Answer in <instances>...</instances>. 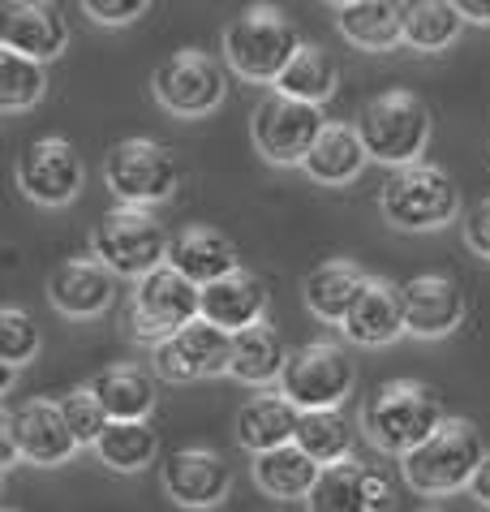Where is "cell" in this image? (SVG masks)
I'll return each instance as SVG.
<instances>
[{
  "mask_svg": "<svg viewBox=\"0 0 490 512\" xmlns=\"http://www.w3.org/2000/svg\"><path fill=\"white\" fill-rule=\"evenodd\" d=\"M340 35L362 52H387L405 44V0H357L340 9Z\"/></svg>",
  "mask_w": 490,
  "mask_h": 512,
  "instance_id": "24",
  "label": "cell"
},
{
  "mask_svg": "<svg viewBox=\"0 0 490 512\" xmlns=\"http://www.w3.org/2000/svg\"><path fill=\"white\" fill-rule=\"evenodd\" d=\"M405 293V327L422 340H439V336H452L460 323H465V293L452 276H439V272H426V276H413L409 284H400Z\"/></svg>",
  "mask_w": 490,
  "mask_h": 512,
  "instance_id": "17",
  "label": "cell"
},
{
  "mask_svg": "<svg viewBox=\"0 0 490 512\" xmlns=\"http://www.w3.org/2000/svg\"><path fill=\"white\" fill-rule=\"evenodd\" d=\"M366 482H370V500H374V512L392 504V482H387L383 469H374V465H370V478H366Z\"/></svg>",
  "mask_w": 490,
  "mask_h": 512,
  "instance_id": "39",
  "label": "cell"
},
{
  "mask_svg": "<svg viewBox=\"0 0 490 512\" xmlns=\"http://www.w3.org/2000/svg\"><path fill=\"white\" fill-rule=\"evenodd\" d=\"M233 469L215 448H177L164 461V491L181 508H215L228 500Z\"/></svg>",
  "mask_w": 490,
  "mask_h": 512,
  "instance_id": "16",
  "label": "cell"
},
{
  "mask_svg": "<svg viewBox=\"0 0 490 512\" xmlns=\"http://www.w3.org/2000/svg\"><path fill=\"white\" fill-rule=\"evenodd\" d=\"M13 375H18V366H9V362L0 366V392H9V388H13Z\"/></svg>",
  "mask_w": 490,
  "mask_h": 512,
  "instance_id": "42",
  "label": "cell"
},
{
  "mask_svg": "<svg viewBox=\"0 0 490 512\" xmlns=\"http://www.w3.org/2000/svg\"><path fill=\"white\" fill-rule=\"evenodd\" d=\"M486 461L482 431L469 418H448L422 448L400 457V474L417 495H452L469 491L478 465Z\"/></svg>",
  "mask_w": 490,
  "mask_h": 512,
  "instance_id": "2",
  "label": "cell"
},
{
  "mask_svg": "<svg viewBox=\"0 0 490 512\" xmlns=\"http://www.w3.org/2000/svg\"><path fill=\"white\" fill-rule=\"evenodd\" d=\"M0 44L31 61H52L69 48V18L56 0H5L0 9Z\"/></svg>",
  "mask_w": 490,
  "mask_h": 512,
  "instance_id": "15",
  "label": "cell"
},
{
  "mask_svg": "<svg viewBox=\"0 0 490 512\" xmlns=\"http://www.w3.org/2000/svg\"><path fill=\"white\" fill-rule=\"evenodd\" d=\"M370 465L362 461H336V465H323L319 482H314L306 508L310 512H374L370 500Z\"/></svg>",
  "mask_w": 490,
  "mask_h": 512,
  "instance_id": "28",
  "label": "cell"
},
{
  "mask_svg": "<svg viewBox=\"0 0 490 512\" xmlns=\"http://www.w3.org/2000/svg\"><path fill=\"white\" fill-rule=\"evenodd\" d=\"M151 0H82V9L91 13L95 22L104 26H125V22H138L147 13Z\"/></svg>",
  "mask_w": 490,
  "mask_h": 512,
  "instance_id": "37",
  "label": "cell"
},
{
  "mask_svg": "<svg viewBox=\"0 0 490 512\" xmlns=\"http://www.w3.org/2000/svg\"><path fill=\"white\" fill-rule=\"evenodd\" d=\"M82 181H86V168L69 138H56V134L35 138L31 147L18 155V186L31 203L65 207L78 198Z\"/></svg>",
  "mask_w": 490,
  "mask_h": 512,
  "instance_id": "13",
  "label": "cell"
},
{
  "mask_svg": "<svg viewBox=\"0 0 490 512\" xmlns=\"http://www.w3.org/2000/svg\"><path fill=\"white\" fill-rule=\"evenodd\" d=\"M95 452L117 474H142L155 461V452H160V435L147 422H112L104 439L95 444Z\"/></svg>",
  "mask_w": 490,
  "mask_h": 512,
  "instance_id": "33",
  "label": "cell"
},
{
  "mask_svg": "<svg viewBox=\"0 0 490 512\" xmlns=\"http://www.w3.org/2000/svg\"><path fill=\"white\" fill-rule=\"evenodd\" d=\"M383 216L405 233H430L443 229L448 220H456L460 194L456 181L435 164H405L387 177V186L379 194Z\"/></svg>",
  "mask_w": 490,
  "mask_h": 512,
  "instance_id": "6",
  "label": "cell"
},
{
  "mask_svg": "<svg viewBox=\"0 0 490 512\" xmlns=\"http://www.w3.org/2000/svg\"><path fill=\"white\" fill-rule=\"evenodd\" d=\"M168 263L177 267L185 280H194L198 289H207V284L241 272L237 246L224 233H215V229H185V233H177L172 237V250H168Z\"/></svg>",
  "mask_w": 490,
  "mask_h": 512,
  "instance_id": "21",
  "label": "cell"
},
{
  "mask_svg": "<svg viewBox=\"0 0 490 512\" xmlns=\"http://www.w3.org/2000/svg\"><path fill=\"white\" fill-rule=\"evenodd\" d=\"M35 353H39V332H35L31 315L18 306H5L0 310V358L9 366H22V362H31Z\"/></svg>",
  "mask_w": 490,
  "mask_h": 512,
  "instance_id": "36",
  "label": "cell"
},
{
  "mask_svg": "<svg viewBox=\"0 0 490 512\" xmlns=\"http://www.w3.org/2000/svg\"><path fill=\"white\" fill-rule=\"evenodd\" d=\"M465 13L452 0H405V44L417 52H443L456 44Z\"/></svg>",
  "mask_w": 490,
  "mask_h": 512,
  "instance_id": "31",
  "label": "cell"
},
{
  "mask_svg": "<svg viewBox=\"0 0 490 512\" xmlns=\"http://www.w3.org/2000/svg\"><path fill=\"white\" fill-rule=\"evenodd\" d=\"M172 241L164 233V224L151 216L147 207H117L99 220V229L91 233V254L108 267L112 276L142 280L155 267L168 263Z\"/></svg>",
  "mask_w": 490,
  "mask_h": 512,
  "instance_id": "5",
  "label": "cell"
},
{
  "mask_svg": "<svg viewBox=\"0 0 490 512\" xmlns=\"http://www.w3.org/2000/svg\"><path fill=\"white\" fill-rule=\"evenodd\" d=\"M43 91H48V74H43V61H31L22 52L0 48V108L5 112H22L35 108Z\"/></svg>",
  "mask_w": 490,
  "mask_h": 512,
  "instance_id": "34",
  "label": "cell"
},
{
  "mask_svg": "<svg viewBox=\"0 0 490 512\" xmlns=\"http://www.w3.org/2000/svg\"><path fill=\"white\" fill-rule=\"evenodd\" d=\"M357 134H362L370 160L379 164H417V155L430 142V112L413 91H383L357 112Z\"/></svg>",
  "mask_w": 490,
  "mask_h": 512,
  "instance_id": "4",
  "label": "cell"
},
{
  "mask_svg": "<svg viewBox=\"0 0 490 512\" xmlns=\"http://www.w3.org/2000/svg\"><path fill=\"white\" fill-rule=\"evenodd\" d=\"M297 448H306L319 465L349 461L353 426H349V418H344V409H301Z\"/></svg>",
  "mask_w": 490,
  "mask_h": 512,
  "instance_id": "32",
  "label": "cell"
},
{
  "mask_svg": "<svg viewBox=\"0 0 490 512\" xmlns=\"http://www.w3.org/2000/svg\"><path fill=\"white\" fill-rule=\"evenodd\" d=\"M469 495L482 508H490V452H486V461L478 465V474H473V482H469Z\"/></svg>",
  "mask_w": 490,
  "mask_h": 512,
  "instance_id": "40",
  "label": "cell"
},
{
  "mask_svg": "<svg viewBox=\"0 0 490 512\" xmlns=\"http://www.w3.org/2000/svg\"><path fill=\"white\" fill-rule=\"evenodd\" d=\"M151 366H155V375L168 383L228 375L233 371V332H224V327H215L207 319H194L190 327H181L177 336L155 340Z\"/></svg>",
  "mask_w": 490,
  "mask_h": 512,
  "instance_id": "12",
  "label": "cell"
},
{
  "mask_svg": "<svg viewBox=\"0 0 490 512\" xmlns=\"http://www.w3.org/2000/svg\"><path fill=\"white\" fill-rule=\"evenodd\" d=\"M340 327H344V336L362 349H383V345H392L396 336H405L409 327H405V293H400V284L370 276L366 293L357 297V306L349 310V319Z\"/></svg>",
  "mask_w": 490,
  "mask_h": 512,
  "instance_id": "19",
  "label": "cell"
},
{
  "mask_svg": "<svg viewBox=\"0 0 490 512\" xmlns=\"http://www.w3.org/2000/svg\"><path fill=\"white\" fill-rule=\"evenodd\" d=\"M327 5H336V9H349V5H357V0H327Z\"/></svg>",
  "mask_w": 490,
  "mask_h": 512,
  "instance_id": "43",
  "label": "cell"
},
{
  "mask_svg": "<svg viewBox=\"0 0 490 512\" xmlns=\"http://www.w3.org/2000/svg\"><path fill=\"white\" fill-rule=\"evenodd\" d=\"M353 358L331 340H314L288 353V366L280 375V392L297 409H340L353 392Z\"/></svg>",
  "mask_w": 490,
  "mask_h": 512,
  "instance_id": "9",
  "label": "cell"
},
{
  "mask_svg": "<svg viewBox=\"0 0 490 512\" xmlns=\"http://www.w3.org/2000/svg\"><path fill=\"white\" fill-rule=\"evenodd\" d=\"M297 422L301 409L284 392H258L241 405L237 414V444L258 452H276L284 444H297Z\"/></svg>",
  "mask_w": 490,
  "mask_h": 512,
  "instance_id": "20",
  "label": "cell"
},
{
  "mask_svg": "<svg viewBox=\"0 0 490 512\" xmlns=\"http://www.w3.org/2000/svg\"><path fill=\"white\" fill-rule=\"evenodd\" d=\"M86 388L95 392V401L104 405L112 422H147V414L155 409V383L138 366H108Z\"/></svg>",
  "mask_w": 490,
  "mask_h": 512,
  "instance_id": "26",
  "label": "cell"
},
{
  "mask_svg": "<svg viewBox=\"0 0 490 512\" xmlns=\"http://www.w3.org/2000/svg\"><path fill=\"white\" fill-rule=\"evenodd\" d=\"M112 272L99 259H69L48 276V302L65 319H95L112 306Z\"/></svg>",
  "mask_w": 490,
  "mask_h": 512,
  "instance_id": "18",
  "label": "cell"
},
{
  "mask_svg": "<svg viewBox=\"0 0 490 512\" xmlns=\"http://www.w3.org/2000/svg\"><path fill=\"white\" fill-rule=\"evenodd\" d=\"M301 35L276 5H254L224 31V61L245 82H280L288 61L297 56Z\"/></svg>",
  "mask_w": 490,
  "mask_h": 512,
  "instance_id": "3",
  "label": "cell"
},
{
  "mask_svg": "<svg viewBox=\"0 0 490 512\" xmlns=\"http://www.w3.org/2000/svg\"><path fill=\"white\" fill-rule=\"evenodd\" d=\"M336 82H340V69L331 61V52L319 44H301L297 56L288 61V69L280 74L276 91L280 95H293V99H306V104H323V99L336 95Z\"/></svg>",
  "mask_w": 490,
  "mask_h": 512,
  "instance_id": "30",
  "label": "cell"
},
{
  "mask_svg": "<svg viewBox=\"0 0 490 512\" xmlns=\"http://www.w3.org/2000/svg\"><path fill=\"white\" fill-rule=\"evenodd\" d=\"M370 151L362 134H357V125H327L323 138L314 142L310 160L301 164L310 173V181H319V186H344V181H353L357 173L366 168Z\"/></svg>",
  "mask_w": 490,
  "mask_h": 512,
  "instance_id": "27",
  "label": "cell"
},
{
  "mask_svg": "<svg viewBox=\"0 0 490 512\" xmlns=\"http://www.w3.org/2000/svg\"><path fill=\"white\" fill-rule=\"evenodd\" d=\"M327 125L331 121H323L319 104H306V99L271 91L263 104L254 108L250 134H254V147H258L263 160H271V164H306L314 142L323 138Z\"/></svg>",
  "mask_w": 490,
  "mask_h": 512,
  "instance_id": "8",
  "label": "cell"
},
{
  "mask_svg": "<svg viewBox=\"0 0 490 512\" xmlns=\"http://www.w3.org/2000/svg\"><path fill=\"white\" fill-rule=\"evenodd\" d=\"M366 284H370V276L349 259H331L323 267H314V272L306 276L310 315L323 319V323H344L349 310L357 306V297L366 293Z\"/></svg>",
  "mask_w": 490,
  "mask_h": 512,
  "instance_id": "23",
  "label": "cell"
},
{
  "mask_svg": "<svg viewBox=\"0 0 490 512\" xmlns=\"http://www.w3.org/2000/svg\"><path fill=\"white\" fill-rule=\"evenodd\" d=\"M465 13V22H490V0H452Z\"/></svg>",
  "mask_w": 490,
  "mask_h": 512,
  "instance_id": "41",
  "label": "cell"
},
{
  "mask_svg": "<svg viewBox=\"0 0 490 512\" xmlns=\"http://www.w3.org/2000/svg\"><path fill=\"white\" fill-rule=\"evenodd\" d=\"M0 435H5V465L18 457L31 465H61L82 448L56 401H26L18 409H5Z\"/></svg>",
  "mask_w": 490,
  "mask_h": 512,
  "instance_id": "11",
  "label": "cell"
},
{
  "mask_svg": "<svg viewBox=\"0 0 490 512\" xmlns=\"http://www.w3.org/2000/svg\"><path fill=\"white\" fill-rule=\"evenodd\" d=\"M104 181L125 207H155L177 194V160L151 138H125L108 151Z\"/></svg>",
  "mask_w": 490,
  "mask_h": 512,
  "instance_id": "10",
  "label": "cell"
},
{
  "mask_svg": "<svg viewBox=\"0 0 490 512\" xmlns=\"http://www.w3.org/2000/svg\"><path fill=\"white\" fill-rule=\"evenodd\" d=\"M263 315H267V289L254 272H233L203 289V319L233 336L245 332V327H258Z\"/></svg>",
  "mask_w": 490,
  "mask_h": 512,
  "instance_id": "22",
  "label": "cell"
},
{
  "mask_svg": "<svg viewBox=\"0 0 490 512\" xmlns=\"http://www.w3.org/2000/svg\"><path fill=\"white\" fill-rule=\"evenodd\" d=\"M443 422H448L443 418V401L435 396V388H426L417 379L383 383L362 405V431L370 439V448L387 452V457H409Z\"/></svg>",
  "mask_w": 490,
  "mask_h": 512,
  "instance_id": "1",
  "label": "cell"
},
{
  "mask_svg": "<svg viewBox=\"0 0 490 512\" xmlns=\"http://www.w3.org/2000/svg\"><path fill=\"white\" fill-rule=\"evenodd\" d=\"M319 474L323 465L297 444H284L276 452H258L254 457V482L271 500H310Z\"/></svg>",
  "mask_w": 490,
  "mask_h": 512,
  "instance_id": "25",
  "label": "cell"
},
{
  "mask_svg": "<svg viewBox=\"0 0 490 512\" xmlns=\"http://www.w3.org/2000/svg\"><path fill=\"white\" fill-rule=\"evenodd\" d=\"M194 319H203V289L185 280L172 263L142 276L129 293V332L142 340H168Z\"/></svg>",
  "mask_w": 490,
  "mask_h": 512,
  "instance_id": "7",
  "label": "cell"
},
{
  "mask_svg": "<svg viewBox=\"0 0 490 512\" xmlns=\"http://www.w3.org/2000/svg\"><path fill=\"white\" fill-rule=\"evenodd\" d=\"M460 229H465V246L478 254V259H490V198H482V203H473L465 211Z\"/></svg>",
  "mask_w": 490,
  "mask_h": 512,
  "instance_id": "38",
  "label": "cell"
},
{
  "mask_svg": "<svg viewBox=\"0 0 490 512\" xmlns=\"http://www.w3.org/2000/svg\"><path fill=\"white\" fill-rule=\"evenodd\" d=\"M288 366V353L280 345V336L271 332L267 323L258 327H245V332L233 336V375L237 383H250V388H267L276 383Z\"/></svg>",
  "mask_w": 490,
  "mask_h": 512,
  "instance_id": "29",
  "label": "cell"
},
{
  "mask_svg": "<svg viewBox=\"0 0 490 512\" xmlns=\"http://www.w3.org/2000/svg\"><path fill=\"white\" fill-rule=\"evenodd\" d=\"M56 405H61V414H65V422H69V431L78 435V444H82V448H95L99 439H104V431L112 426V418L104 414V405L95 401V392H91V388L65 392Z\"/></svg>",
  "mask_w": 490,
  "mask_h": 512,
  "instance_id": "35",
  "label": "cell"
},
{
  "mask_svg": "<svg viewBox=\"0 0 490 512\" xmlns=\"http://www.w3.org/2000/svg\"><path fill=\"white\" fill-rule=\"evenodd\" d=\"M151 87L172 117H207L211 108H220L228 82L207 52H177L155 69Z\"/></svg>",
  "mask_w": 490,
  "mask_h": 512,
  "instance_id": "14",
  "label": "cell"
}]
</instances>
